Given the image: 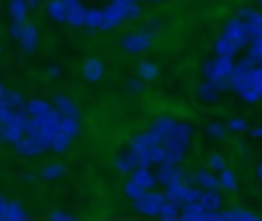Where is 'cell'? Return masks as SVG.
<instances>
[{
    "instance_id": "obj_1",
    "label": "cell",
    "mask_w": 262,
    "mask_h": 221,
    "mask_svg": "<svg viewBox=\"0 0 262 221\" xmlns=\"http://www.w3.org/2000/svg\"><path fill=\"white\" fill-rule=\"evenodd\" d=\"M141 14V8L133 2V0H113L104 10H102V23L100 29H113L117 27L121 20L127 18H135Z\"/></svg>"
},
{
    "instance_id": "obj_2",
    "label": "cell",
    "mask_w": 262,
    "mask_h": 221,
    "mask_svg": "<svg viewBox=\"0 0 262 221\" xmlns=\"http://www.w3.org/2000/svg\"><path fill=\"white\" fill-rule=\"evenodd\" d=\"M231 70H233V59L231 57H215V59H211L203 65V74H205L207 82H211L219 92L229 90L227 78L231 76Z\"/></svg>"
},
{
    "instance_id": "obj_3",
    "label": "cell",
    "mask_w": 262,
    "mask_h": 221,
    "mask_svg": "<svg viewBox=\"0 0 262 221\" xmlns=\"http://www.w3.org/2000/svg\"><path fill=\"white\" fill-rule=\"evenodd\" d=\"M223 37H227L237 49H244V47L250 45V41H252L250 31H248V25H246L242 18H237V16H233V18H229V20L225 23Z\"/></svg>"
},
{
    "instance_id": "obj_4",
    "label": "cell",
    "mask_w": 262,
    "mask_h": 221,
    "mask_svg": "<svg viewBox=\"0 0 262 221\" xmlns=\"http://www.w3.org/2000/svg\"><path fill=\"white\" fill-rule=\"evenodd\" d=\"M164 205H166L164 192H154V190H147L141 198L133 201L135 211H137V213H143V215H149V217L160 215V211H162Z\"/></svg>"
},
{
    "instance_id": "obj_5",
    "label": "cell",
    "mask_w": 262,
    "mask_h": 221,
    "mask_svg": "<svg viewBox=\"0 0 262 221\" xmlns=\"http://www.w3.org/2000/svg\"><path fill=\"white\" fill-rule=\"evenodd\" d=\"M184 172L174 166V164H168V162H162L160 164V170L156 172V182L164 184L166 188L172 186V184H184Z\"/></svg>"
},
{
    "instance_id": "obj_6",
    "label": "cell",
    "mask_w": 262,
    "mask_h": 221,
    "mask_svg": "<svg viewBox=\"0 0 262 221\" xmlns=\"http://www.w3.org/2000/svg\"><path fill=\"white\" fill-rule=\"evenodd\" d=\"M121 45H123V49H127L131 53H137V51H143L151 45V35H147V33H129L121 39Z\"/></svg>"
},
{
    "instance_id": "obj_7",
    "label": "cell",
    "mask_w": 262,
    "mask_h": 221,
    "mask_svg": "<svg viewBox=\"0 0 262 221\" xmlns=\"http://www.w3.org/2000/svg\"><path fill=\"white\" fill-rule=\"evenodd\" d=\"M53 104H55V110H57L61 117H66V119H76V121H78V117H80L78 106H76L68 96L55 94V96H53Z\"/></svg>"
},
{
    "instance_id": "obj_8",
    "label": "cell",
    "mask_w": 262,
    "mask_h": 221,
    "mask_svg": "<svg viewBox=\"0 0 262 221\" xmlns=\"http://www.w3.org/2000/svg\"><path fill=\"white\" fill-rule=\"evenodd\" d=\"M66 10H68L66 23H70V25H74V27H82V25H84L86 8L82 6V2H78V0H66Z\"/></svg>"
},
{
    "instance_id": "obj_9",
    "label": "cell",
    "mask_w": 262,
    "mask_h": 221,
    "mask_svg": "<svg viewBox=\"0 0 262 221\" xmlns=\"http://www.w3.org/2000/svg\"><path fill=\"white\" fill-rule=\"evenodd\" d=\"M18 41H20V47H23L27 53L35 51V47H37V29H35V25L25 23V25H23V31H20Z\"/></svg>"
},
{
    "instance_id": "obj_10",
    "label": "cell",
    "mask_w": 262,
    "mask_h": 221,
    "mask_svg": "<svg viewBox=\"0 0 262 221\" xmlns=\"http://www.w3.org/2000/svg\"><path fill=\"white\" fill-rule=\"evenodd\" d=\"M14 147H16V151L23 153V156H37V153L45 151V145L39 143V141H35V139H31V137H20V139L14 143Z\"/></svg>"
},
{
    "instance_id": "obj_11",
    "label": "cell",
    "mask_w": 262,
    "mask_h": 221,
    "mask_svg": "<svg viewBox=\"0 0 262 221\" xmlns=\"http://www.w3.org/2000/svg\"><path fill=\"white\" fill-rule=\"evenodd\" d=\"M199 203L203 205L205 213H217L219 207H221V196H219L217 190H203Z\"/></svg>"
},
{
    "instance_id": "obj_12",
    "label": "cell",
    "mask_w": 262,
    "mask_h": 221,
    "mask_svg": "<svg viewBox=\"0 0 262 221\" xmlns=\"http://www.w3.org/2000/svg\"><path fill=\"white\" fill-rule=\"evenodd\" d=\"M131 180H133L139 188H143L145 192H147V188H154V186H156V176H154L149 170H141V168L133 170Z\"/></svg>"
},
{
    "instance_id": "obj_13",
    "label": "cell",
    "mask_w": 262,
    "mask_h": 221,
    "mask_svg": "<svg viewBox=\"0 0 262 221\" xmlns=\"http://www.w3.org/2000/svg\"><path fill=\"white\" fill-rule=\"evenodd\" d=\"M23 108L27 110L29 119H33V117H41V115L49 113V110H51V104H49L47 100H39V98H33V100H29L27 104H23Z\"/></svg>"
},
{
    "instance_id": "obj_14",
    "label": "cell",
    "mask_w": 262,
    "mask_h": 221,
    "mask_svg": "<svg viewBox=\"0 0 262 221\" xmlns=\"http://www.w3.org/2000/svg\"><path fill=\"white\" fill-rule=\"evenodd\" d=\"M102 70H104V68H102V63H100L98 59L90 57V59H86V63H84V68H82V74H84V78H86V80L96 82V80H100Z\"/></svg>"
},
{
    "instance_id": "obj_15",
    "label": "cell",
    "mask_w": 262,
    "mask_h": 221,
    "mask_svg": "<svg viewBox=\"0 0 262 221\" xmlns=\"http://www.w3.org/2000/svg\"><path fill=\"white\" fill-rule=\"evenodd\" d=\"M115 168L119 170V172H131V170H135L137 168V158H135V153L133 151H125V153H119L117 156V160H115Z\"/></svg>"
},
{
    "instance_id": "obj_16",
    "label": "cell",
    "mask_w": 262,
    "mask_h": 221,
    "mask_svg": "<svg viewBox=\"0 0 262 221\" xmlns=\"http://www.w3.org/2000/svg\"><path fill=\"white\" fill-rule=\"evenodd\" d=\"M215 51H217V57H233L239 49H237L227 37L221 35V37L217 39V43H215Z\"/></svg>"
},
{
    "instance_id": "obj_17",
    "label": "cell",
    "mask_w": 262,
    "mask_h": 221,
    "mask_svg": "<svg viewBox=\"0 0 262 221\" xmlns=\"http://www.w3.org/2000/svg\"><path fill=\"white\" fill-rule=\"evenodd\" d=\"M4 217H6L8 221H27V219H29L27 213H25V209H23L16 201H8V203H6Z\"/></svg>"
},
{
    "instance_id": "obj_18",
    "label": "cell",
    "mask_w": 262,
    "mask_h": 221,
    "mask_svg": "<svg viewBox=\"0 0 262 221\" xmlns=\"http://www.w3.org/2000/svg\"><path fill=\"white\" fill-rule=\"evenodd\" d=\"M47 10H49V14H51L55 20H59V23H66V18H68L66 0H51V2L47 4Z\"/></svg>"
},
{
    "instance_id": "obj_19",
    "label": "cell",
    "mask_w": 262,
    "mask_h": 221,
    "mask_svg": "<svg viewBox=\"0 0 262 221\" xmlns=\"http://www.w3.org/2000/svg\"><path fill=\"white\" fill-rule=\"evenodd\" d=\"M8 10H10L14 23H20V25L25 23V18H27V4H25L23 0H12V2H8Z\"/></svg>"
},
{
    "instance_id": "obj_20",
    "label": "cell",
    "mask_w": 262,
    "mask_h": 221,
    "mask_svg": "<svg viewBox=\"0 0 262 221\" xmlns=\"http://www.w3.org/2000/svg\"><path fill=\"white\" fill-rule=\"evenodd\" d=\"M194 180H196V184L203 186L205 190H213V188L219 186V180H217L213 174H209L207 170H199L196 176H194Z\"/></svg>"
},
{
    "instance_id": "obj_21",
    "label": "cell",
    "mask_w": 262,
    "mask_h": 221,
    "mask_svg": "<svg viewBox=\"0 0 262 221\" xmlns=\"http://www.w3.org/2000/svg\"><path fill=\"white\" fill-rule=\"evenodd\" d=\"M0 102H4L6 106H10L12 110H16V108L23 106V98H20V94L14 92V90H6V88H4V92L0 94Z\"/></svg>"
},
{
    "instance_id": "obj_22",
    "label": "cell",
    "mask_w": 262,
    "mask_h": 221,
    "mask_svg": "<svg viewBox=\"0 0 262 221\" xmlns=\"http://www.w3.org/2000/svg\"><path fill=\"white\" fill-rule=\"evenodd\" d=\"M199 96L205 100V102H215L217 98H219V90L211 84V82H203L201 86H199Z\"/></svg>"
},
{
    "instance_id": "obj_23",
    "label": "cell",
    "mask_w": 262,
    "mask_h": 221,
    "mask_svg": "<svg viewBox=\"0 0 262 221\" xmlns=\"http://www.w3.org/2000/svg\"><path fill=\"white\" fill-rule=\"evenodd\" d=\"M100 23H102V10H96V8L86 10V14H84V25L88 27V31L100 29Z\"/></svg>"
},
{
    "instance_id": "obj_24",
    "label": "cell",
    "mask_w": 262,
    "mask_h": 221,
    "mask_svg": "<svg viewBox=\"0 0 262 221\" xmlns=\"http://www.w3.org/2000/svg\"><path fill=\"white\" fill-rule=\"evenodd\" d=\"M59 131L72 139L74 135H78L80 125H78V121H76V119H66V117H61V121H59Z\"/></svg>"
},
{
    "instance_id": "obj_25",
    "label": "cell",
    "mask_w": 262,
    "mask_h": 221,
    "mask_svg": "<svg viewBox=\"0 0 262 221\" xmlns=\"http://www.w3.org/2000/svg\"><path fill=\"white\" fill-rule=\"evenodd\" d=\"M217 180H219V186L225 188V190H235V186H237L235 174H233L231 170H221V174H219Z\"/></svg>"
},
{
    "instance_id": "obj_26",
    "label": "cell",
    "mask_w": 262,
    "mask_h": 221,
    "mask_svg": "<svg viewBox=\"0 0 262 221\" xmlns=\"http://www.w3.org/2000/svg\"><path fill=\"white\" fill-rule=\"evenodd\" d=\"M63 174H66V168L61 164H49L41 170V178H45V180H53V178H59Z\"/></svg>"
},
{
    "instance_id": "obj_27",
    "label": "cell",
    "mask_w": 262,
    "mask_h": 221,
    "mask_svg": "<svg viewBox=\"0 0 262 221\" xmlns=\"http://www.w3.org/2000/svg\"><path fill=\"white\" fill-rule=\"evenodd\" d=\"M227 213H229L231 221H262L258 215H254V213H250V211H244V209H231V211H227Z\"/></svg>"
},
{
    "instance_id": "obj_28",
    "label": "cell",
    "mask_w": 262,
    "mask_h": 221,
    "mask_svg": "<svg viewBox=\"0 0 262 221\" xmlns=\"http://www.w3.org/2000/svg\"><path fill=\"white\" fill-rule=\"evenodd\" d=\"M139 76H141L143 80H154V78L158 76L156 63H151V61H141V63H139Z\"/></svg>"
},
{
    "instance_id": "obj_29",
    "label": "cell",
    "mask_w": 262,
    "mask_h": 221,
    "mask_svg": "<svg viewBox=\"0 0 262 221\" xmlns=\"http://www.w3.org/2000/svg\"><path fill=\"white\" fill-rule=\"evenodd\" d=\"M68 145H70V137L68 135H63L61 131L51 139V145H49V149H53V151H63V149H68Z\"/></svg>"
},
{
    "instance_id": "obj_30",
    "label": "cell",
    "mask_w": 262,
    "mask_h": 221,
    "mask_svg": "<svg viewBox=\"0 0 262 221\" xmlns=\"http://www.w3.org/2000/svg\"><path fill=\"white\" fill-rule=\"evenodd\" d=\"M125 194H127L129 198H133V201H137V198H141V196L145 194V190L139 188L133 180H127V182H125Z\"/></svg>"
},
{
    "instance_id": "obj_31",
    "label": "cell",
    "mask_w": 262,
    "mask_h": 221,
    "mask_svg": "<svg viewBox=\"0 0 262 221\" xmlns=\"http://www.w3.org/2000/svg\"><path fill=\"white\" fill-rule=\"evenodd\" d=\"M207 133H209L211 137H217V139H221V137L225 135V127H223V125H219V123H209V127H207Z\"/></svg>"
},
{
    "instance_id": "obj_32",
    "label": "cell",
    "mask_w": 262,
    "mask_h": 221,
    "mask_svg": "<svg viewBox=\"0 0 262 221\" xmlns=\"http://www.w3.org/2000/svg\"><path fill=\"white\" fill-rule=\"evenodd\" d=\"M209 166H211V170H217V172L225 170V162H223V158H221L219 153H213V156L209 158Z\"/></svg>"
},
{
    "instance_id": "obj_33",
    "label": "cell",
    "mask_w": 262,
    "mask_h": 221,
    "mask_svg": "<svg viewBox=\"0 0 262 221\" xmlns=\"http://www.w3.org/2000/svg\"><path fill=\"white\" fill-rule=\"evenodd\" d=\"M227 129L231 131H248V125L244 119H229L227 121Z\"/></svg>"
},
{
    "instance_id": "obj_34",
    "label": "cell",
    "mask_w": 262,
    "mask_h": 221,
    "mask_svg": "<svg viewBox=\"0 0 262 221\" xmlns=\"http://www.w3.org/2000/svg\"><path fill=\"white\" fill-rule=\"evenodd\" d=\"M180 209H182V213H205V209H203V205L199 201L196 203H186Z\"/></svg>"
},
{
    "instance_id": "obj_35",
    "label": "cell",
    "mask_w": 262,
    "mask_h": 221,
    "mask_svg": "<svg viewBox=\"0 0 262 221\" xmlns=\"http://www.w3.org/2000/svg\"><path fill=\"white\" fill-rule=\"evenodd\" d=\"M160 217H162V219H166V217H178V209H176L174 205L166 203V205L162 207V211H160Z\"/></svg>"
},
{
    "instance_id": "obj_36",
    "label": "cell",
    "mask_w": 262,
    "mask_h": 221,
    "mask_svg": "<svg viewBox=\"0 0 262 221\" xmlns=\"http://www.w3.org/2000/svg\"><path fill=\"white\" fill-rule=\"evenodd\" d=\"M127 88H129L131 92H143V90H145V84L139 82V80H135V78H131V80H127Z\"/></svg>"
},
{
    "instance_id": "obj_37",
    "label": "cell",
    "mask_w": 262,
    "mask_h": 221,
    "mask_svg": "<svg viewBox=\"0 0 262 221\" xmlns=\"http://www.w3.org/2000/svg\"><path fill=\"white\" fill-rule=\"evenodd\" d=\"M203 215L205 213H182L180 221H203Z\"/></svg>"
},
{
    "instance_id": "obj_38",
    "label": "cell",
    "mask_w": 262,
    "mask_h": 221,
    "mask_svg": "<svg viewBox=\"0 0 262 221\" xmlns=\"http://www.w3.org/2000/svg\"><path fill=\"white\" fill-rule=\"evenodd\" d=\"M23 25H25V23H23ZM23 25H20V23H14V20L10 23V35H12L14 39H18V37H20V31H23Z\"/></svg>"
},
{
    "instance_id": "obj_39",
    "label": "cell",
    "mask_w": 262,
    "mask_h": 221,
    "mask_svg": "<svg viewBox=\"0 0 262 221\" xmlns=\"http://www.w3.org/2000/svg\"><path fill=\"white\" fill-rule=\"evenodd\" d=\"M68 217H70V215H66V213H61V211H53V213L49 215V221H68Z\"/></svg>"
},
{
    "instance_id": "obj_40",
    "label": "cell",
    "mask_w": 262,
    "mask_h": 221,
    "mask_svg": "<svg viewBox=\"0 0 262 221\" xmlns=\"http://www.w3.org/2000/svg\"><path fill=\"white\" fill-rule=\"evenodd\" d=\"M45 72H47V76H51V78H57L61 70H59V65H47V70H45Z\"/></svg>"
},
{
    "instance_id": "obj_41",
    "label": "cell",
    "mask_w": 262,
    "mask_h": 221,
    "mask_svg": "<svg viewBox=\"0 0 262 221\" xmlns=\"http://www.w3.org/2000/svg\"><path fill=\"white\" fill-rule=\"evenodd\" d=\"M6 203H8V201H6L4 196H0V217H2V215H4V211H6Z\"/></svg>"
},
{
    "instance_id": "obj_42",
    "label": "cell",
    "mask_w": 262,
    "mask_h": 221,
    "mask_svg": "<svg viewBox=\"0 0 262 221\" xmlns=\"http://www.w3.org/2000/svg\"><path fill=\"white\" fill-rule=\"evenodd\" d=\"M250 135H252V137H262V127L252 129V131H250Z\"/></svg>"
},
{
    "instance_id": "obj_43",
    "label": "cell",
    "mask_w": 262,
    "mask_h": 221,
    "mask_svg": "<svg viewBox=\"0 0 262 221\" xmlns=\"http://www.w3.org/2000/svg\"><path fill=\"white\" fill-rule=\"evenodd\" d=\"M221 217H223V221H231V217H229L227 211H221Z\"/></svg>"
},
{
    "instance_id": "obj_44",
    "label": "cell",
    "mask_w": 262,
    "mask_h": 221,
    "mask_svg": "<svg viewBox=\"0 0 262 221\" xmlns=\"http://www.w3.org/2000/svg\"><path fill=\"white\" fill-rule=\"evenodd\" d=\"M25 4H27V8H29V6H31V8H35V6H37V2H35V0H31V2H25Z\"/></svg>"
},
{
    "instance_id": "obj_45",
    "label": "cell",
    "mask_w": 262,
    "mask_h": 221,
    "mask_svg": "<svg viewBox=\"0 0 262 221\" xmlns=\"http://www.w3.org/2000/svg\"><path fill=\"white\" fill-rule=\"evenodd\" d=\"M23 180H27V182H31V180H33V176H31V174H23Z\"/></svg>"
},
{
    "instance_id": "obj_46",
    "label": "cell",
    "mask_w": 262,
    "mask_h": 221,
    "mask_svg": "<svg viewBox=\"0 0 262 221\" xmlns=\"http://www.w3.org/2000/svg\"><path fill=\"white\" fill-rule=\"evenodd\" d=\"M162 221H180V217H166V219H162Z\"/></svg>"
},
{
    "instance_id": "obj_47",
    "label": "cell",
    "mask_w": 262,
    "mask_h": 221,
    "mask_svg": "<svg viewBox=\"0 0 262 221\" xmlns=\"http://www.w3.org/2000/svg\"><path fill=\"white\" fill-rule=\"evenodd\" d=\"M256 174H258V178H260V180H262V164H260V166H258V170H256Z\"/></svg>"
},
{
    "instance_id": "obj_48",
    "label": "cell",
    "mask_w": 262,
    "mask_h": 221,
    "mask_svg": "<svg viewBox=\"0 0 262 221\" xmlns=\"http://www.w3.org/2000/svg\"><path fill=\"white\" fill-rule=\"evenodd\" d=\"M2 92H4V86H2V84H0V94H2Z\"/></svg>"
},
{
    "instance_id": "obj_49",
    "label": "cell",
    "mask_w": 262,
    "mask_h": 221,
    "mask_svg": "<svg viewBox=\"0 0 262 221\" xmlns=\"http://www.w3.org/2000/svg\"><path fill=\"white\" fill-rule=\"evenodd\" d=\"M68 221H76V219H74V217H68Z\"/></svg>"
},
{
    "instance_id": "obj_50",
    "label": "cell",
    "mask_w": 262,
    "mask_h": 221,
    "mask_svg": "<svg viewBox=\"0 0 262 221\" xmlns=\"http://www.w3.org/2000/svg\"><path fill=\"white\" fill-rule=\"evenodd\" d=\"M27 221H31V219H27Z\"/></svg>"
},
{
    "instance_id": "obj_51",
    "label": "cell",
    "mask_w": 262,
    "mask_h": 221,
    "mask_svg": "<svg viewBox=\"0 0 262 221\" xmlns=\"http://www.w3.org/2000/svg\"><path fill=\"white\" fill-rule=\"evenodd\" d=\"M260 4H262V2H260Z\"/></svg>"
}]
</instances>
